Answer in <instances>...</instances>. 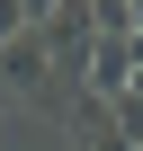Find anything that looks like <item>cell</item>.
<instances>
[{"label":"cell","instance_id":"6da1fadb","mask_svg":"<svg viewBox=\"0 0 143 151\" xmlns=\"http://www.w3.org/2000/svg\"><path fill=\"white\" fill-rule=\"evenodd\" d=\"M0 89H18L27 107H45V116H63V98H72V89L54 80V53H45V36H36V27H18L9 45H0Z\"/></svg>","mask_w":143,"mask_h":151},{"label":"cell","instance_id":"7a4b0ae2","mask_svg":"<svg viewBox=\"0 0 143 151\" xmlns=\"http://www.w3.org/2000/svg\"><path fill=\"white\" fill-rule=\"evenodd\" d=\"M125 80H134V53H125V36H98V45H90V71H81V89H90V98H116Z\"/></svg>","mask_w":143,"mask_h":151},{"label":"cell","instance_id":"3957f363","mask_svg":"<svg viewBox=\"0 0 143 151\" xmlns=\"http://www.w3.org/2000/svg\"><path fill=\"white\" fill-rule=\"evenodd\" d=\"M18 27H36V18H27V0H0V45H9Z\"/></svg>","mask_w":143,"mask_h":151},{"label":"cell","instance_id":"277c9868","mask_svg":"<svg viewBox=\"0 0 143 151\" xmlns=\"http://www.w3.org/2000/svg\"><path fill=\"white\" fill-rule=\"evenodd\" d=\"M125 53H134V71H143V36H125Z\"/></svg>","mask_w":143,"mask_h":151},{"label":"cell","instance_id":"5b68a950","mask_svg":"<svg viewBox=\"0 0 143 151\" xmlns=\"http://www.w3.org/2000/svg\"><path fill=\"white\" fill-rule=\"evenodd\" d=\"M45 9H54V0H27V18H45Z\"/></svg>","mask_w":143,"mask_h":151},{"label":"cell","instance_id":"8992f818","mask_svg":"<svg viewBox=\"0 0 143 151\" xmlns=\"http://www.w3.org/2000/svg\"><path fill=\"white\" fill-rule=\"evenodd\" d=\"M134 36H143V0H134Z\"/></svg>","mask_w":143,"mask_h":151},{"label":"cell","instance_id":"52a82bcc","mask_svg":"<svg viewBox=\"0 0 143 151\" xmlns=\"http://www.w3.org/2000/svg\"><path fill=\"white\" fill-rule=\"evenodd\" d=\"M134 151H143V142H134Z\"/></svg>","mask_w":143,"mask_h":151}]
</instances>
